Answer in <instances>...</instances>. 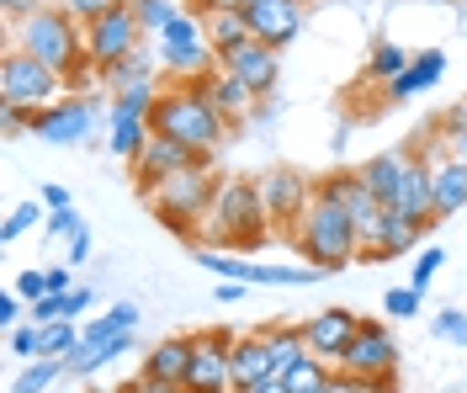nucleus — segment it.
I'll return each instance as SVG.
<instances>
[{
  "label": "nucleus",
  "instance_id": "obj_9",
  "mask_svg": "<svg viewBox=\"0 0 467 393\" xmlns=\"http://www.w3.org/2000/svg\"><path fill=\"white\" fill-rule=\"evenodd\" d=\"M335 372H346V377H378L382 393H393L399 388V340H393V330L378 325V319H367L361 335L350 340V351L335 362Z\"/></svg>",
  "mask_w": 467,
  "mask_h": 393
},
{
  "label": "nucleus",
  "instance_id": "obj_37",
  "mask_svg": "<svg viewBox=\"0 0 467 393\" xmlns=\"http://www.w3.org/2000/svg\"><path fill=\"white\" fill-rule=\"evenodd\" d=\"M37 340H43V325H16V330H5V346H11V357H22V362H37Z\"/></svg>",
  "mask_w": 467,
  "mask_h": 393
},
{
  "label": "nucleus",
  "instance_id": "obj_20",
  "mask_svg": "<svg viewBox=\"0 0 467 393\" xmlns=\"http://www.w3.org/2000/svg\"><path fill=\"white\" fill-rule=\"evenodd\" d=\"M229 367H234V393H250V388H261V383H271V377H276V367H271V351H265L261 330H255V335H234Z\"/></svg>",
  "mask_w": 467,
  "mask_h": 393
},
{
  "label": "nucleus",
  "instance_id": "obj_15",
  "mask_svg": "<svg viewBox=\"0 0 467 393\" xmlns=\"http://www.w3.org/2000/svg\"><path fill=\"white\" fill-rule=\"evenodd\" d=\"M314 191L319 186L303 181L297 171H271V176H261V202H265V218L271 223H282L292 240V229H297V218L308 212V202H314Z\"/></svg>",
  "mask_w": 467,
  "mask_h": 393
},
{
  "label": "nucleus",
  "instance_id": "obj_23",
  "mask_svg": "<svg viewBox=\"0 0 467 393\" xmlns=\"http://www.w3.org/2000/svg\"><path fill=\"white\" fill-rule=\"evenodd\" d=\"M420 234H425V223H414V218H404V212L388 208L378 240L367 244V255H361V261H399V255H409V250L420 244Z\"/></svg>",
  "mask_w": 467,
  "mask_h": 393
},
{
  "label": "nucleus",
  "instance_id": "obj_40",
  "mask_svg": "<svg viewBox=\"0 0 467 393\" xmlns=\"http://www.w3.org/2000/svg\"><path fill=\"white\" fill-rule=\"evenodd\" d=\"M420 293H414V287H393V293H388V298H382V308H388V319H414V314H420Z\"/></svg>",
  "mask_w": 467,
  "mask_h": 393
},
{
  "label": "nucleus",
  "instance_id": "obj_54",
  "mask_svg": "<svg viewBox=\"0 0 467 393\" xmlns=\"http://www.w3.org/2000/svg\"><path fill=\"white\" fill-rule=\"evenodd\" d=\"M96 393H107V388H96ZM112 393H117V388H112Z\"/></svg>",
  "mask_w": 467,
  "mask_h": 393
},
{
  "label": "nucleus",
  "instance_id": "obj_51",
  "mask_svg": "<svg viewBox=\"0 0 467 393\" xmlns=\"http://www.w3.org/2000/svg\"><path fill=\"white\" fill-rule=\"evenodd\" d=\"M239 293H244V282H223V287H218V298H223V303H234Z\"/></svg>",
  "mask_w": 467,
  "mask_h": 393
},
{
  "label": "nucleus",
  "instance_id": "obj_49",
  "mask_svg": "<svg viewBox=\"0 0 467 393\" xmlns=\"http://www.w3.org/2000/svg\"><path fill=\"white\" fill-rule=\"evenodd\" d=\"M48 282H54V293H75V282H69V266H48Z\"/></svg>",
  "mask_w": 467,
  "mask_h": 393
},
{
  "label": "nucleus",
  "instance_id": "obj_2",
  "mask_svg": "<svg viewBox=\"0 0 467 393\" xmlns=\"http://www.w3.org/2000/svg\"><path fill=\"white\" fill-rule=\"evenodd\" d=\"M149 128L160 133V139H175V144H186V150H197L202 160L223 150V139H229L234 122L207 101L202 86H165L160 101H154V118Z\"/></svg>",
  "mask_w": 467,
  "mask_h": 393
},
{
  "label": "nucleus",
  "instance_id": "obj_6",
  "mask_svg": "<svg viewBox=\"0 0 467 393\" xmlns=\"http://www.w3.org/2000/svg\"><path fill=\"white\" fill-rule=\"evenodd\" d=\"M154 48H160V69L171 75L175 86H202L207 75H218L223 59H218V48L207 43V27L197 11H181L171 27L154 37Z\"/></svg>",
  "mask_w": 467,
  "mask_h": 393
},
{
  "label": "nucleus",
  "instance_id": "obj_34",
  "mask_svg": "<svg viewBox=\"0 0 467 393\" xmlns=\"http://www.w3.org/2000/svg\"><path fill=\"white\" fill-rule=\"evenodd\" d=\"M32 223H48V208H43V202H16V208L5 212V229H0V240L16 244V240L32 229Z\"/></svg>",
  "mask_w": 467,
  "mask_h": 393
},
{
  "label": "nucleus",
  "instance_id": "obj_14",
  "mask_svg": "<svg viewBox=\"0 0 467 393\" xmlns=\"http://www.w3.org/2000/svg\"><path fill=\"white\" fill-rule=\"evenodd\" d=\"M361 314L356 308H319L308 325H303V340H308V357H319V362H340L350 351V340L361 335Z\"/></svg>",
  "mask_w": 467,
  "mask_h": 393
},
{
  "label": "nucleus",
  "instance_id": "obj_48",
  "mask_svg": "<svg viewBox=\"0 0 467 393\" xmlns=\"http://www.w3.org/2000/svg\"><path fill=\"white\" fill-rule=\"evenodd\" d=\"M43 208L58 212V208H75V202H69V191H64V186H43Z\"/></svg>",
  "mask_w": 467,
  "mask_h": 393
},
{
  "label": "nucleus",
  "instance_id": "obj_13",
  "mask_svg": "<svg viewBox=\"0 0 467 393\" xmlns=\"http://www.w3.org/2000/svg\"><path fill=\"white\" fill-rule=\"evenodd\" d=\"M192 165H213V160H202L197 150H186V144H175V139H160V133H154V139L144 144V154H139V160H133L128 171H133L139 191L149 197V191H154L160 181H171V176L192 171Z\"/></svg>",
  "mask_w": 467,
  "mask_h": 393
},
{
  "label": "nucleus",
  "instance_id": "obj_39",
  "mask_svg": "<svg viewBox=\"0 0 467 393\" xmlns=\"http://www.w3.org/2000/svg\"><path fill=\"white\" fill-rule=\"evenodd\" d=\"M16 293L27 298V308H32L37 298H48V293H54V282H48V266H27V272L16 276Z\"/></svg>",
  "mask_w": 467,
  "mask_h": 393
},
{
  "label": "nucleus",
  "instance_id": "obj_29",
  "mask_svg": "<svg viewBox=\"0 0 467 393\" xmlns=\"http://www.w3.org/2000/svg\"><path fill=\"white\" fill-rule=\"evenodd\" d=\"M261 340H265V351H271V367H276V377H282V372H292V367L308 357L303 325H265Z\"/></svg>",
  "mask_w": 467,
  "mask_h": 393
},
{
  "label": "nucleus",
  "instance_id": "obj_55",
  "mask_svg": "<svg viewBox=\"0 0 467 393\" xmlns=\"http://www.w3.org/2000/svg\"><path fill=\"white\" fill-rule=\"evenodd\" d=\"M303 5H308V0H303Z\"/></svg>",
  "mask_w": 467,
  "mask_h": 393
},
{
  "label": "nucleus",
  "instance_id": "obj_21",
  "mask_svg": "<svg viewBox=\"0 0 467 393\" xmlns=\"http://www.w3.org/2000/svg\"><path fill=\"white\" fill-rule=\"evenodd\" d=\"M144 377L154 383H186V372H192V335H165V340H154L144 351V367H139Z\"/></svg>",
  "mask_w": 467,
  "mask_h": 393
},
{
  "label": "nucleus",
  "instance_id": "obj_10",
  "mask_svg": "<svg viewBox=\"0 0 467 393\" xmlns=\"http://www.w3.org/2000/svg\"><path fill=\"white\" fill-rule=\"evenodd\" d=\"M101 122V96H64L54 107L32 112V139L54 144V150H80Z\"/></svg>",
  "mask_w": 467,
  "mask_h": 393
},
{
  "label": "nucleus",
  "instance_id": "obj_25",
  "mask_svg": "<svg viewBox=\"0 0 467 393\" xmlns=\"http://www.w3.org/2000/svg\"><path fill=\"white\" fill-rule=\"evenodd\" d=\"M154 139V128H149V118H133V112H117V107H107V154H117V160H139L144 154V144Z\"/></svg>",
  "mask_w": 467,
  "mask_h": 393
},
{
  "label": "nucleus",
  "instance_id": "obj_19",
  "mask_svg": "<svg viewBox=\"0 0 467 393\" xmlns=\"http://www.w3.org/2000/svg\"><path fill=\"white\" fill-rule=\"evenodd\" d=\"M420 160V150H382V154H372L367 165H361V181L372 186V197H378L382 208H393V197H399V186H404V176H409V165Z\"/></svg>",
  "mask_w": 467,
  "mask_h": 393
},
{
  "label": "nucleus",
  "instance_id": "obj_50",
  "mask_svg": "<svg viewBox=\"0 0 467 393\" xmlns=\"http://www.w3.org/2000/svg\"><path fill=\"white\" fill-rule=\"evenodd\" d=\"M324 393H361V388H356L350 377H340V372H335V383H329V388H324Z\"/></svg>",
  "mask_w": 467,
  "mask_h": 393
},
{
  "label": "nucleus",
  "instance_id": "obj_41",
  "mask_svg": "<svg viewBox=\"0 0 467 393\" xmlns=\"http://www.w3.org/2000/svg\"><path fill=\"white\" fill-rule=\"evenodd\" d=\"M54 5H64L75 22H96V16H107L112 5H128V0H54Z\"/></svg>",
  "mask_w": 467,
  "mask_h": 393
},
{
  "label": "nucleus",
  "instance_id": "obj_11",
  "mask_svg": "<svg viewBox=\"0 0 467 393\" xmlns=\"http://www.w3.org/2000/svg\"><path fill=\"white\" fill-rule=\"evenodd\" d=\"M229 351H234V335L229 330H207V335H192V372H186V393H234V367H229Z\"/></svg>",
  "mask_w": 467,
  "mask_h": 393
},
{
  "label": "nucleus",
  "instance_id": "obj_45",
  "mask_svg": "<svg viewBox=\"0 0 467 393\" xmlns=\"http://www.w3.org/2000/svg\"><path fill=\"white\" fill-rule=\"evenodd\" d=\"M117 393H186V388H175V383H154V377H144V372H139V377H128Z\"/></svg>",
  "mask_w": 467,
  "mask_h": 393
},
{
  "label": "nucleus",
  "instance_id": "obj_5",
  "mask_svg": "<svg viewBox=\"0 0 467 393\" xmlns=\"http://www.w3.org/2000/svg\"><path fill=\"white\" fill-rule=\"evenodd\" d=\"M218 191H223V176L213 171V165H192V171H181L171 181H160L149 191V208L154 218L181 234V240H197V229H207V212L218 202Z\"/></svg>",
  "mask_w": 467,
  "mask_h": 393
},
{
  "label": "nucleus",
  "instance_id": "obj_17",
  "mask_svg": "<svg viewBox=\"0 0 467 393\" xmlns=\"http://www.w3.org/2000/svg\"><path fill=\"white\" fill-rule=\"evenodd\" d=\"M244 16H250L255 43H265V48H287L292 37L303 32V0H250Z\"/></svg>",
  "mask_w": 467,
  "mask_h": 393
},
{
  "label": "nucleus",
  "instance_id": "obj_36",
  "mask_svg": "<svg viewBox=\"0 0 467 393\" xmlns=\"http://www.w3.org/2000/svg\"><path fill=\"white\" fill-rule=\"evenodd\" d=\"M441 266H446V255H441V244H425V250H420V261L409 266V287H414V293L425 298V293H431V282H436V272H441Z\"/></svg>",
  "mask_w": 467,
  "mask_h": 393
},
{
  "label": "nucleus",
  "instance_id": "obj_30",
  "mask_svg": "<svg viewBox=\"0 0 467 393\" xmlns=\"http://www.w3.org/2000/svg\"><path fill=\"white\" fill-rule=\"evenodd\" d=\"M282 383H287V393H324L329 383H335V362L303 357V362L292 367V372H282Z\"/></svg>",
  "mask_w": 467,
  "mask_h": 393
},
{
  "label": "nucleus",
  "instance_id": "obj_35",
  "mask_svg": "<svg viewBox=\"0 0 467 393\" xmlns=\"http://www.w3.org/2000/svg\"><path fill=\"white\" fill-rule=\"evenodd\" d=\"M436 139L446 144V154L457 160V165H467V112H446L436 128Z\"/></svg>",
  "mask_w": 467,
  "mask_h": 393
},
{
  "label": "nucleus",
  "instance_id": "obj_43",
  "mask_svg": "<svg viewBox=\"0 0 467 393\" xmlns=\"http://www.w3.org/2000/svg\"><path fill=\"white\" fill-rule=\"evenodd\" d=\"M22 314H27V298H22L16 287H5V293H0V330H16V325H27Z\"/></svg>",
  "mask_w": 467,
  "mask_h": 393
},
{
  "label": "nucleus",
  "instance_id": "obj_28",
  "mask_svg": "<svg viewBox=\"0 0 467 393\" xmlns=\"http://www.w3.org/2000/svg\"><path fill=\"white\" fill-rule=\"evenodd\" d=\"M202 27H207V43L218 48V59H223V54H234V48H244V43L255 37L244 11H213V5H207V11H202Z\"/></svg>",
  "mask_w": 467,
  "mask_h": 393
},
{
  "label": "nucleus",
  "instance_id": "obj_3",
  "mask_svg": "<svg viewBox=\"0 0 467 393\" xmlns=\"http://www.w3.org/2000/svg\"><path fill=\"white\" fill-rule=\"evenodd\" d=\"M292 244H297V255H303L308 266H319L324 276L346 272L350 261H361V234H356L350 212L340 208L329 191H314L308 212H303L297 229H292Z\"/></svg>",
  "mask_w": 467,
  "mask_h": 393
},
{
  "label": "nucleus",
  "instance_id": "obj_18",
  "mask_svg": "<svg viewBox=\"0 0 467 393\" xmlns=\"http://www.w3.org/2000/svg\"><path fill=\"white\" fill-rule=\"evenodd\" d=\"M223 69L239 75L255 96H271V91H276V80H282V59H276V48H265V43H255V37H250L244 48L223 54Z\"/></svg>",
  "mask_w": 467,
  "mask_h": 393
},
{
  "label": "nucleus",
  "instance_id": "obj_26",
  "mask_svg": "<svg viewBox=\"0 0 467 393\" xmlns=\"http://www.w3.org/2000/svg\"><path fill=\"white\" fill-rule=\"evenodd\" d=\"M441 75H446V54H441V48H425V54H414V64H409L393 86H382V91H388V101H409V96L441 86Z\"/></svg>",
  "mask_w": 467,
  "mask_h": 393
},
{
  "label": "nucleus",
  "instance_id": "obj_52",
  "mask_svg": "<svg viewBox=\"0 0 467 393\" xmlns=\"http://www.w3.org/2000/svg\"><path fill=\"white\" fill-rule=\"evenodd\" d=\"M207 5H213V11H244L250 0H207Z\"/></svg>",
  "mask_w": 467,
  "mask_h": 393
},
{
  "label": "nucleus",
  "instance_id": "obj_53",
  "mask_svg": "<svg viewBox=\"0 0 467 393\" xmlns=\"http://www.w3.org/2000/svg\"><path fill=\"white\" fill-rule=\"evenodd\" d=\"M250 393H287V383H282V377H271V383H261V388H250Z\"/></svg>",
  "mask_w": 467,
  "mask_h": 393
},
{
  "label": "nucleus",
  "instance_id": "obj_4",
  "mask_svg": "<svg viewBox=\"0 0 467 393\" xmlns=\"http://www.w3.org/2000/svg\"><path fill=\"white\" fill-rule=\"evenodd\" d=\"M265 202L261 181L250 176H223V191L207 212V250H255L265 244Z\"/></svg>",
  "mask_w": 467,
  "mask_h": 393
},
{
  "label": "nucleus",
  "instance_id": "obj_7",
  "mask_svg": "<svg viewBox=\"0 0 467 393\" xmlns=\"http://www.w3.org/2000/svg\"><path fill=\"white\" fill-rule=\"evenodd\" d=\"M64 91H69V80L54 75L48 64H37L32 54H22V48H5L0 54V107L43 112V107L64 101Z\"/></svg>",
  "mask_w": 467,
  "mask_h": 393
},
{
  "label": "nucleus",
  "instance_id": "obj_32",
  "mask_svg": "<svg viewBox=\"0 0 467 393\" xmlns=\"http://www.w3.org/2000/svg\"><path fill=\"white\" fill-rule=\"evenodd\" d=\"M409 64H414V54H404L399 43H388V37H382L378 48H372V64H367V75H372L378 86H393V80L404 75Z\"/></svg>",
  "mask_w": 467,
  "mask_h": 393
},
{
  "label": "nucleus",
  "instance_id": "obj_16",
  "mask_svg": "<svg viewBox=\"0 0 467 393\" xmlns=\"http://www.w3.org/2000/svg\"><path fill=\"white\" fill-rule=\"evenodd\" d=\"M420 160L431 165V186H436V218H457L467 208V165H457L446 144H441L436 133L420 144Z\"/></svg>",
  "mask_w": 467,
  "mask_h": 393
},
{
  "label": "nucleus",
  "instance_id": "obj_42",
  "mask_svg": "<svg viewBox=\"0 0 467 393\" xmlns=\"http://www.w3.org/2000/svg\"><path fill=\"white\" fill-rule=\"evenodd\" d=\"M86 229V218L75 208H58V212H48V240H75Z\"/></svg>",
  "mask_w": 467,
  "mask_h": 393
},
{
  "label": "nucleus",
  "instance_id": "obj_44",
  "mask_svg": "<svg viewBox=\"0 0 467 393\" xmlns=\"http://www.w3.org/2000/svg\"><path fill=\"white\" fill-rule=\"evenodd\" d=\"M43 5H54V0H0V22H5V27H16L22 16L43 11Z\"/></svg>",
  "mask_w": 467,
  "mask_h": 393
},
{
  "label": "nucleus",
  "instance_id": "obj_24",
  "mask_svg": "<svg viewBox=\"0 0 467 393\" xmlns=\"http://www.w3.org/2000/svg\"><path fill=\"white\" fill-rule=\"evenodd\" d=\"M160 80V48H139V54H128V59L117 64V69H107L101 75V86H107V96H128V91H144V86H154Z\"/></svg>",
  "mask_w": 467,
  "mask_h": 393
},
{
  "label": "nucleus",
  "instance_id": "obj_12",
  "mask_svg": "<svg viewBox=\"0 0 467 393\" xmlns=\"http://www.w3.org/2000/svg\"><path fill=\"white\" fill-rule=\"evenodd\" d=\"M319 191H329V197H335V202L350 212V223H356V234H361V255H367V244L378 240V229H382V218H388V208L372 197V186L361 181V171H340V176L319 181Z\"/></svg>",
  "mask_w": 467,
  "mask_h": 393
},
{
  "label": "nucleus",
  "instance_id": "obj_31",
  "mask_svg": "<svg viewBox=\"0 0 467 393\" xmlns=\"http://www.w3.org/2000/svg\"><path fill=\"white\" fill-rule=\"evenodd\" d=\"M64 377H69V367L43 357V362H27L16 377H11V393H48L54 383H64Z\"/></svg>",
  "mask_w": 467,
  "mask_h": 393
},
{
  "label": "nucleus",
  "instance_id": "obj_8",
  "mask_svg": "<svg viewBox=\"0 0 467 393\" xmlns=\"http://www.w3.org/2000/svg\"><path fill=\"white\" fill-rule=\"evenodd\" d=\"M144 43H149V37H144V27H139L133 0H128V5H112V11H107V16H96V22H86V54H90L96 80H101L107 69H117L128 54H139Z\"/></svg>",
  "mask_w": 467,
  "mask_h": 393
},
{
  "label": "nucleus",
  "instance_id": "obj_1",
  "mask_svg": "<svg viewBox=\"0 0 467 393\" xmlns=\"http://www.w3.org/2000/svg\"><path fill=\"white\" fill-rule=\"evenodd\" d=\"M5 48L32 54L37 64H48L54 75H64L69 86H80V80L96 75L90 54H86V22H75L64 5H43V11L22 16L16 27H5Z\"/></svg>",
  "mask_w": 467,
  "mask_h": 393
},
{
  "label": "nucleus",
  "instance_id": "obj_33",
  "mask_svg": "<svg viewBox=\"0 0 467 393\" xmlns=\"http://www.w3.org/2000/svg\"><path fill=\"white\" fill-rule=\"evenodd\" d=\"M133 11H139V27H144V37H160V32L171 27L186 5H175V0H133Z\"/></svg>",
  "mask_w": 467,
  "mask_h": 393
},
{
  "label": "nucleus",
  "instance_id": "obj_38",
  "mask_svg": "<svg viewBox=\"0 0 467 393\" xmlns=\"http://www.w3.org/2000/svg\"><path fill=\"white\" fill-rule=\"evenodd\" d=\"M431 330H436V340H451V346H467V314H462V308H441V314H436V325H431Z\"/></svg>",
  "mask_w": 467,
  "mask_h": 393
},
{
  "label": "nucleus",
  "instance_id": "obj_27",
  "mask_svg": "<svg viewBox=\"0 0 467 393\" xmlns=\"http://www.w3.org/2000/svg\"><path fill=\"white\" fill-rule=\"evenodd\" d=\"M202 91H207V101H213V107H218V112H223L229 122H239L244 112H250V107H255V101H261V96L250 91V86H244L239 75H229V69L207 75V80H202Z\"/></svg>",
  "mask_w": 467,
  "mask_h": 393
},
{
  "label": "nucleus",
  "instance_id": "obj_22",
  "mask_svg": "<svg viewBox=\"0 0 467 393\" xmlns=\"http://www.w3.org/2000/svg\"><path fill=\"white\" fill-rule=\"evenodd\" d=\"M393 212H404V218H414V223L436 229V186H431V165H425V160L409 165L404 186H399V197H393Z\"/></svg>",
  "mask_w": 467,
  "mask_h": 393
},
{
  "label": "nucleus",
  "instance_id": "obj_47",
  "mask_svg": "<svg viewBox=\"0 0 467 393\" xmlns=\"http://www.w3.org/2000/svg\"><path fill=\"white\" fill-rule=\"evenodd\" d=\"M90 303H96V293H90V287H75V293H69V319H75V325H80V314H86Z\"/></svg>",
  "mask_w": 467,
  "mask_h": 393
},
{
  "label": "nucleus",
  "instance_id": "obj_46",
  "mask_svg": "<svg viewBox=\"0 0 467 393\" xmlns=\"http://www.w3.org/2000/svg\"><path fill=\"white\" fill-rule=\"evenodd\" d=\"M86 261H90V229H80L69 240V266H86Z\"/></svg>",
  "mask_w": 467,
  "mask_h": 393
}]
</instances>
